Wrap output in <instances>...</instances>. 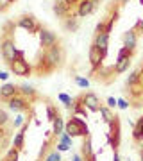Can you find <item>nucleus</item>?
<instances>
[{
	"instance_id": "obj_1",
	"label": "nucleus",
	"mask_w": 143,
	"mask_h": 161,
	"mask_svg": "<svg viewBox=\"0 0 143 161\" xmlns=\"http://www.w3.org/2000/svg\"><path fill=\"white\" fill-rule=\"evenodd\" d=\"M64 132L70 134L72 138H74V136H88V125H86V122L82 120V118L72 116L70 122L66 124V127H64Z\"/></svg>"
},
{
	"instance_id": "obj_2",
	"label": "nucleus",
	"mask_w": 143,
	"mask_h": 161,
	"mask_svg": "<svg viewBox=\"0 0 143 161\" xmlns=\"http://www.w3.org/2000/svg\"><path fill=\"white\" fill-rule=\"evenodd\" d=\"M0 50H2V56H4V59H6L7 63H11L14 58H18V50H16V47H14V41L9 40V38L2 41Z\"/></svg>"
},
{
	"instance_id": "obj_3",
	"label": "nucleus",
	"mask_w": 143,
	"mask_h": 161,
	"mask_svg": "<svg viewBox=\"0 0 143 161\" xmlns=\"http://www.w3.org/2000/svg\"><path fill=\"white\" fill-rule=\"evenodd\" d=\"M63 61V52L59 47H50L45 54V63L48 66H57V64Z\"/></svg>"
},
{
	"instance_id": "obj_4",
	"label": "nucleus",
	"mask_w": 143,
	"mask_h": 161,
	"mask_svg": "<svg viewBox=\"0 0 143 161\" xmlns=\"http://www.w3.org/2000/svg\"><path fill=\"white\" fill-rule=\"evenodd\" d=\"M9 64H11V70L14 72V75H22L23 77V75L30 74V66H29V63L23 58H14Z\"/></svg>"
},
{
	"instance_id": "obj_5",
	"label": "nucleus",
	"mask_w": 143,
	"mask_h": 161,
	"mask_svg": "<svg viewBox=\"0 0 143 161\" xmlns=\"http://www.w3.org/2000/svg\"><path fill=\"white\" fill-rule=\"evenodd\" d=\"M82 102H84V108H88L90 111H93V113H97V111H100V100H98V97L95 95V93H86L84 97H82Z\"/></svg>"
},
{
	"instance_id": "obj_6",
	"label": "nucleus",
	"mask_w": 143,
	"mask_h": 161,
	"mask_svg": "<svg viewBox=\"0 0 143 161\" xmlns=\"http://www.w3.org/2000/svg\"><path fill=\"white\" fill-rule=\"evenodd\" d=\"M40 41L43 47H54L57 41V36L52 32V31H47V29H41L40 31Z\"/></svg>"
},
{
	"instance_id": "obj_7",
	"label": "nucleus",
	"mask_w": 143,
	"mask_h": 161,
	"mask_svg": "<svg viewBox=\"0 0 143 161\" xmlns=\"http://www.w3.org/2000/svg\"><path fill=\"white\" fill-rule=\"evenodd\" d=\"M104 54L98 47H95V45H91V48H90V54H88V58H90V61H91V64L93 66H97V64H100L102 63V59H104Z\"/></svg>"
},
{
	"instance_id": "obj_8",
	"label": "nucleus",
	"mask_w": 143,
	"mask_h": 161,
	"mask_svg": "<svg viewBox=\"0 0 143 161\" xmlns=\"http://www.w3.org/2000/svg\"><path fill=\"white\" fill-rule=\"evenodd\" d=\"M18 27H22V29L29 31V32H34L36 31V22L32 16H22L18 20Z\"/></svg>"
},
{
	"instance_id": "obj_9",
	"label": "nucleus",
	"mask_w": 143,
	"mask_h": 161,
	"mask_svg": "<svg viewBox=\"0 0 143 161\" xmlns=\"http://www.w3.org/2000/svg\"><path fill=\"white\" fill-rule=\"evenodd\" d=\"M93 45L98 47V48L106 54V52H107V45H109V34H107V32L97 34V36H95V43H93Z\"/></svg>"
},
{
	"instance_id": "obj_10",
	"label": "nucleus",
	"mask_w": 143,
	"mask_h": 161,
	"mask_svg": "<svg viewBox=\"0 0 143 161\" xmlns=\"http://www.w3.org/2000/svg\"><path fill=\"white\" fill-rule=\"evenodd\" d=\"M136 43H138L136 32H134V31H127L125 34H124V47L129 48V50H134V48H136Z\"/></svg>"
},
{
	"instance_id": "obj_11",
	"label": "nucleus",
	"mask_w": 143,
	"mask_h": 161,
	"mask_svg": "<svg viewBox=\"0 0 143 161\" xmlns=\"http://www.w3.org/2000/svg\"><path fill=\"white\" fill-rule=\"evenodd\" d=\"M95 9V2L93 0H82L79 4V16H86V14H90V13Z\"/></svg>"
},
{
	"instance_id": "obj_12",
	"label": "nucleus",
	"mask_w": 143,
	"mask_h": 161,
	"mask_svg": "<svg viewBox=\"0 0 143 161\" xmlns=\"http://www.w3.org/2000/svg\"><path fill=\"white\" fill-rule=\"evenodd\" d=\"M16 95V86L14 84H4V86L0 88V97H4V98H13Z\"/></svg>"
},
{
	"instance_id": "obj_13",
	"label": "nucleus",
	"mask_w": 143,
	"mask_h": 161,
	"mask_svg": "<svg viewBox=\"0 0 143 161\" xmlns=\"http://www.w3.org/2000/svg\"><path fill=\"white\" fill-rule=\"evenodd\" d=\"M9 108L13 111H23V109H27V104L23 102L22 98L13 97V98H9Z\"/></svg>"
},
{
	"instance_id": "obj_14",
	"label": "nucleus",
	"mask_w": 143,
	"mask_h": 161,
	"mask_svg": "<svg viewBox=\"0 0 143 161\" xmlns=\"http://www.w3.org/2000/svg\"><path fill=\"white\" fill-rule=\"evenodd\" d=\"M129 64H131V58L118 59V61H116V64H114V72H116V74H124V72L129 68Z\"/></svg>"
},
{
	"instance_id": "obj_15",
	"label": "nucleus",
	"mask_w": 143,
	"mask_h": 161,
	"mask_svg": "<svg viewBox=\"0 0 143 161\" xmlns=\"http://www.w3.org/2000/svg\"><path fill=\"white\" fill-rule=\"evenodd\" d=\"M66 9H68V4H66L64 0L57 2L56 6H54V13H56L57 16H64V14H66Z\"/></svg>"
},
{
	"instance_id": "obj_16",
	"label": "nucleus",
	"mask_w": 143,
	"mask_h": 161,
	"mask_svg": "<svg viewBox=\"0 0 143 161\" xmlns=\"http://www.w3.org/2000/svg\"><path fill=\"white\" fill-rule=\"evenodd\" d=\"M134 138H136V140H143V116L138 120L136 127H134Z\"/></svg>"
},
{
	"instance_id": "obj_17",
	"label": "nucleus",
	"mask_w": 143,
	"mask_h": 161,
	"mask_svg": "<svg viewBox=\"0 0 143 161\" xmlns=\"http://www.w3.org/2000/svg\"><path fill=\"white\" fill-rule=\"evenodd\" d=\"M54 132L56 134H63V120L56 116V120H54Z\"/></svg>"
},
{
	"instance_id": "obj_18",
	"label": "nucleus",
	"mask_w": 143,
	"mask_h": 161,
	"mask_svg": "<svg viewBox=\"0 0 143 161\" xmlns=\"http://www.w3.org/2000/svg\"><path fill=\"white\" fill-rule=\"evenodd\" d=\"M100 115L104 116V120L107 122V124H111V122H113V118H114V116L111 115V113H109V109H107V108H104V106L100 108Z\"/></svg>"
},
{
	"instance_id": "obj_19",
	"label": "nucleus",
	"mask_w": 143,
	"mask_h": 161,
	"mask_svg": "<svg viewBox=\"0 0 143 161\" xmlns=\"http://www.w3.org/2000/svg\"><path fill=\"white\" fill-rule=\"evenodd\" d=\"M64 27H66L68 31H72V32H74V31H77L79 23H77V20H74V18H68V20H66V23H64Z\"/></svg>"
},
{
	"instance_id": "obj_20",
	"label": "nucleus",
	"mask_w": 143,
	"mask_h": 161,
	"mask_svg": "<svg viewBox=\"0 0 143 161\" xmlns=\"http://www.w3.org/2000/svg\"><path fill=\"white\" fill-rule=\"evenodd\" d=\"M22 145H23V131L18 132L16 136H14V149H20Z\"/></svg>"
},
{
	"instance_id": "obj_21",
	"label": "nucleus",
	"mask_w": 143,
	"mask_h": 161,
	"mask_svg": "<svg viewBox=\"0 0 143 161\" xmlns=\"http://www.w3.org/2000/svg\"><path fill=\"white\" fill-rule=\"evenodd\" d=\"M131 52H132V50H129V48H125V47H124V48H122V50L118 52V59H124V58H131Z\"/></svg>"
},
{
	"instance_id": "obj_22",
	"label": "nucleus",
	"mask_w": 143,
	"mask_h": 161,
	"mask_svg": "<svg viewBox=\"0 0 143 161\" xmlns=\"http://www.w3.org/2000/svg\"><path fill=\"white\" fill-rule=\"evenodd\" d=\"M75 82H77L80 88H88V86H90V80H88V79H82V77H75Z\"/></svg>"
},
{
	"instance_id": "obj_23",
	"label": "nucleus",
	"mask_w": 143,
	"mask_h": 161,
	"mask_svg": "<svg viewBox=\"0 0 143 161\" xmlns=\"http://www.w3.org/2000/svg\"><path fill=\"white\" fill-rule=\"evenodd\" d=\"M138 79H140V72H134V74H131V77L127 79V84H129V86H132Z\"/></svg>"
},
{
	"instance_id": "obj_24",
	"label": "nucleus",
	"mask_w": 143,
	"mask_h": 161,
	"mask_svg": "<svg viewBox=\"0 0 143 161\" xmlns=\"http://www.w3.org/2000/svg\"><path fill=\"white\" fill-rule=\"evenodd\" d=\"M7 161H18V152L16 149H11L9 154H7Z\"/></svg>"
},
{
	"instance_id": "obj_25",
	"label": "nucleus",
	"mask_w": 143,
	"mask_h": 161,
	"mask_svg": "<svg viewBox=\"0 0 143 161\" xmlns=\"http://www.w3.org/2000/svg\"><path fill=\"white\" fill-rule=\"evenodd\" d=\"M7 118H9V116H7V113L4 109H0V127L7 124Z\"/></svg>"
},
{
	"instance_id": "obj_26",
	"label": "nucleus",
	"mask_w": 143,
	"mask_h": 161,
	"mask_svg": "<svg viewBox=\"0 0 143 161\" xmlns=\"http://www.w3.org/2000/svg\"><path fill=\"white\" fill-rule=\"evenodd\" d=\"M22 92L25 93V95H34V88L29 86V84H23V86H22Z\"/></svg>"
},
{
	"instance_id": "obj_27",
	"label": "nucleus",
	"mask_w": 143,
	"mask_h": 161,
	"mask_svg": "<svg viewBox=\"0 0 143 161\" xmlns=\"http://www.w3.org/2000/svg\"><path fill=\"white\" fill-rule=\"evenodd\" d=\"M61 143L72 145V136H70V134H66V132H63V134H61Z\"/></svg>"
},
{
	"instance_id": "obj_28",
	"label": "nucleus",
	"mask_w": 143,
	"mask_h": 161,
	"mask_svg": "<svg viewBox=\"0 0 143 161\" xmlns=\"http://www.w3.org/2000/svg\"><path fill=\"white\" fill-rule=\"evenodd\" d=\"M59 100H61V102H64L66 106H70V104H72V98H70L68 95H64V93H61V95H59Z\"/></svg>"
},
{
	"instance_id": "obj_29",
	"label": "nucleus",
	"mask_w": 143,
	"mask_h": 161,
	"mask_svg": "<svg viewBox=\"0 0 143 161\" xmlns=\"http://www.w3.org/2000/svg\"><path fill=\"white\" fill-rule=\"evenodd\" d=\"M47 161H61V156L57 154V152H52V154L47 158Z\"/></svg>"
},
{
	"instance_id": "obj_30",
	"label": "nucleus",
	"mask_w": 143,
	"mask_h": 161,
	"mask_svg": "<svg viewBox=\"0 0 143 161\" xmlns=\"http://www.w3.org/2000/svg\"><path fill=\"white\" fill-rule=\"evenodd\" d=\"M118 108H120V109H127V108H129V104H127L124 98H118Z\"/></svg>"
},
{
	"instance_id": "obj_31",
	"label": "nucleus",
	"mask_w": 143,
	"mask_h": 161,
	"mask_svg": "<svg viewBox=\"0 0 143 161\" xmlns=\"http://www.w3.org/2000/svg\"><path fill=\"white\" fill-rule=\"evenodd\" d=\"M107 106L109 108H114V106H118V100H114L113 97H109L107 98Z\"/></svg>"
},
{
	"instance_id": "obj_32",
	"label": "nucleus",
	"mask_w": 143,
	"mask_h": 161,
	"mask_svg": "<svg viewBox=\"0 0 143 161\" xmlns=\"http://www.w3.org/2000/svg\"><path fill=\"white\" fill-rule=\"evenodd\" d=\"M68 147H70V145H66V143H59V145H57V149H59V150H68Z\"/></svg>"
},
{
	"instance_id": "obj_33",
	"label": "nucleus",
	"mask_w": 143,
	"mask_h": 161,
	"mask_svg": "<svg viewBox=\"0 0 143 161\" xmlns=\"http://www.w3.org/2000/svg\"><path fill=\"white\" fill-rule=\"evenodd\" d=\"M136 29H140V31L143 32V18H141V20H140V22L136 23Z\"/></svg>"
},
{
	"instance_id": "obj_34",
	"label": "nucleus",
	"mask_w": 143,
	"mask_h": 161,
	"mask_svg": "<svg viewBox=\"0 0 143 161\" xmlns=\"http://www.w3.org/2000/svg\"><path fill=\"white\" fill-rule=\"evenodd\" d=\"M22 122H23V118H22V116H18V118H16V120H14V125H22Z\"/></svg>"
},
{
	"instance_id": "obj_35",
	"label": "nucleus",
	"mask_w": 143,
	"mask_h": 161,
	"mask_svg": "<svg viewBox=\"0 0 143 161\" xmlns=\"http://www.w3.org/2000/svg\"><path fill=\"white\" fill-rule=\"evenodd\" d=\"M7 77H9V75H7L6 72H0V79H2V80H6Z\"/></svg>"
},
{
	"instance_id": "obj_36",
	"label": "nucleus",
	"mask_w": 143,
	"mask_h": 161,
	"mask_svg": "<svg viewBox=\"0 0 143 161\" xmlns=\"http://www.w3.org/2000/svg\"><path fill=\"white\" fill-rule=\"evenodd\" d=\"M113 161H120V158H118V152L114 150V156H113Z\"/></svg>"
},
{
	"instance_id": "obj_37",
	"label": "nucleus",
	"mask_w": 143,
	"mask_h": 161,
	"mask_svg": "<svg viewBox=\"0 0 143 161\" xmlns=\"http://www.w3.org/2000/svg\"><path fill=\"white\" fill-rule=\"evenodd\" d=\"M2 134H4V132L0 131V145H2V142H4V140H2V138H4V136H2Z\"/></svg>"
},
{
	"instance_id": "obj_38",
	"label": "nucleus",
	"mask_w": 143,
	"mask_h": 161,
	"mask_svg": "<svg viewBox=\"0 0 143 161\" xmlns=\"http://www.w3.org/2000/svg\"><path fill=\"white\" fill-rule=\"evenodd\" d=\"M74 161H82V159H80V156H75V158H74Z\"/></svg>"
},
{
	"instance_id": "obj_39",
	"label": "nucleus",
	"mask_w": 143,
	"mask_h": 161,
	"mask_svg": "<svg viewBox=\"0 0 143 161\" xmlns=\"http://www.w3.org/2000/svg\"><path fill=\"white\" fill-rule=\"evenodd\" d=\"M0 9H4V4H2V2H0Z\"/></svg>"
},
{
	"instance_id": "obj_40",
	"label": "nucleus",
	"mask_w": 143,
	"mask_h": 161,
	"mask_svg": "<svg viewBox=\"0 0 143 161\" xmlns=\"http://www.w3.org/2000/svg\"><path fill=\"white\" fill-rule=\"evenodd\" d=\"M122 2H124V4H125V2H129V0H122Z\"/></svg>"
},
{
	"instance_id": "obj_41",
	"label": "nucleus",
	"mask_w": 143,
	"mask_h": 161,
	"mask_svg": "<svg viewBox=\"0 0 143 161\" xmlns=\"http://www.w3.org/2000/svg\"><path fill=\"white\" fill-rule=\"evenodd\" d=\"M141 161H143V152H141Z\"/></svg>"
},
{
	"instance_id": "obj_42",
	"label": "nucleus",
	"mask_w": 143,
	"mask_h": 161,
	"mask_svg": "<svg viewBox=\"0 0 143 161\" xmlns=\"http://www.w3.org/2000/svg\"><path fill=\"white\" fill-rule=\"evenodd\" d=\"M140 4H143V0H140Z\"/></svg>"
},
{
	"instance_id": "obj_43",
	"label": "nucleus",
	"mask_w": 143,
	"mask_h": 161,
	"mask_svg": "<svg viewBox=\"0 0 143 161\" xmlns=\"http://www.w3.org/2000/svg\"><path fill=\"white\" fill-rule=\"evenodd\" d=\"M93 2H97V0H93Z\"/></svg>"
},
{
	"instance_id": "obj_44",
	"label": "nucleus",
	"mask_w": 143,
	"mask_h": 161,
	"mask_svg": "<svg viewBox=\"0 0 143 161\" xmlns=\"http://www.w3.org/2000/svg\"><path fill=\"white\" fill-rule=\"evenodd\" d=\"M9 2H13V0H9Z\"/></svg>"
}]
</instances>
